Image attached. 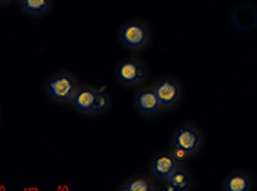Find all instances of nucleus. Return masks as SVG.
<instances>
[{
  "label": "nucleus",
  "mask_w": 257,
  "mask_h": 191,
  "mask_svg": "<svg viewBox=\"0 0 257 191\" xmlns=\"http://www.w3.org/2000/svg\"><path fill=\"white\" fill-rule=\"evenodd\" d=\"M47 92L56 102H68L73 100L77 86L73 76L68 74H57L47 82Z\"/></svg>",
  "instance_id": "1"
},
{
  "label": "nucleus",
  "mask_w": 257,
  "mask_h": 191,
  "mask_svg": "<svg viewBox=\"0 0 257 191\" xmlns=\"http://www.w3.org/2000/svg\"><path fill=\"white\" fill-rule=\"evenodd\" d=\"M119 40L128 48H141L148 42V30L138 22H131L121 28Z\"/></svg>",
  "instance_id": "2"
},
{
  "label": "nucleus",
  "mask_w": 257,
  "mask_h": 191,
  "mask_svg": "<svg viewBox=\"0 0 257 191\" xmlns=\"http://www.w3.org/2000/svg\"><path fill=\"white\" fill-rule=\"evenodd\" d=\"M116 80L124 85H137L142 82L147 76L145 66L140 64L138 61H125L116 66L115 71Z\"/></svg>",
  "instance_id": "3"
},
{
  "label": "nucleus",
  "mask_w": 257,
  "mask_h": 191,
  "mask_svg": "<svg viewBox=\"0 0 257 191\" xmlns=\"http://www.w3.org/2000/svg\"><path fill=\"white\" fill-rule=\"evenodd\" d=\"M200 143V134L198 133L196 129H193L191 126H179L175 130L174 139H172V144L178 146L181 149L186 150L189 153H195L196 149L199 148Z\"/></svg>",
  "instance_id": "4"
},
{
  "label": "nucleus",
  "mask_w": 257,
  "mask_h": 191,
  "mask_svg": "<svg viewBox=\"0 0 257 191\" xmlns=\"http://www.w3.org/2000/svg\"><path fill=\"white\" fill-rule=\"evenodd\" d=\"M154 91L157 94L158 100L162 106L174 105L175 102L179 100V95H181V90H179L178 84L171 78H165V80L159 81L157 86L154 88Z\"/></svg>",
  "instance_id": "5"
},
{
  "label": "nucleus",
  "mask_w": 257,
  "mask_h": 191,
  "mask_svg": "<svg viewBox=\"0 0 257 191\" xmlns=\"http://www.w3.org/2000/svg\"><path fill=\"white\" fill-rule=\"evenodd\" d=\"M178 164L179 163L175 160L171 153H161L154 158L151 164V172L158 178L168 180V177H171V174L178 168Z\"/></svg>",
  "instance_id": "6"
},
{
  "label": "nucleus",
  "mask_w": 257,
  "mask_h": 191,
  "mask_svg": "<svg viewBox=\"0 0 257 191\" xmlns=\"http://www.w3.org/2000/svg\"><path fill=\"white\" fill-rule=\"evenodd\" d=\"M232 20L237 28L243 32H251L257 24V12L251 6H237L233 12Z\"/></svg>",
  "instance_id": "7"
},
{
  "label": "nucleus",
  "mask_w": 257,
  "mask_h": 191,
  "mask_svg": "<svg viewBox=\"0 0 257 191\" xmlns=\"http://www.w3.org/2000/svg\"><path fill=\"white\" fill-rule=\"evenodd\" d=\"M135 106L144 115H152V114L158 112L162 105H161L154 90H142L141 92L137 94Z\"/></svg>",
  "instance_id": "8"
},
{
  "label": "nucleus",
  "mask_w": 257,
  "mask_h": 191,
  "mask_svg": "<svg viewBox=\"0 0 257 191\" xmlns=\"http://www.w3.org/2000/svg\"><path fill=\"white\" fill-rule=\"evenodd\" d=\"M95 94H97V91L92 90V88H88V86H84V88L77 90L73 100H71L74 108L78 109L80 112H84V114H91L92 104H94V100H95Z\"/></svg>",
  "instance_id": "9"
},
{
  "label": "nucleus",
  "mask_w": 257,
  "mask_h": 191,
  "mask_svg": "<svg viewBox=\"0 0 257 191\" xmlns=\"http://www.w3.org/2000/svg\"><path fill=\"white\" fill-rule=\"evenodd\" d=\"M189 188H191V177L185 170L176 168L171 174V177H168V188L166 190L188 191Z\"/></svg>",
  "instance_id": "10"
},
{
  "label": "nucleus",
  "mask_w": 257,
  "mask_h": 191,
  "mask_svg": "<svg viewBox=\"0 0 257 191\" xmlns=\"http://www.w3.org/2000/svg\"><path fill=\"white\" fill-rule=\"evenodd\" d=\"M224 190L226 191H249L250 180L244 174L236 173L229 176L224 182Z\"/></svg>",
  "instance_id": "11"
},
{
  "label": "nucleus",
  "mask_w": 257,
  "mask_h": 191,
  "mask_svg": "<svg viewBox=\"0 0 257 191\" xmlns=\"http://www.w3.org/2000/svg\"><path fill=\"white\" fill-rule=\"evenodd\" d=\"M20 6L26 13L33 14V16H40L49 10L50 0H20Z\"/></svg>",
  "instance_id": "12"
},
{
  "label": "nucleus",
  "mask_w": 257,
  "mask_h": 191,
  "mask_svg": "<svg viewBox=\"0 0 257 191\" xmlns=\"http://www.w3.org/2000/svg\"><path fill=\"white\" fill-rule=\"evenodd\" d=\"M124 191H152V184L142 177H137L130 180L128 183L125 184V187L122 188Z\"/></svg>",
  "instance_id": "13"
},
{
  "label": "nucleus",
  "mask_w": 257,
  "mask_h": 191,
  "mask_svg": "<svg viewBox=\"0 0 257 191\" xmlns=\"http://www.w3.org/2000/svg\"><path fill=\"white\" fill-rule=\"evenodd\" d=\"M109 106V100H108L107 94L102 91H97L95 94V100H94V104H92L91 114H102L105 112Z\"/></svg>",
  "instance_id": "14"
},
{
  "label": "nucleus",
  "mask_w": 257,
  "mask_h": 191,
  "mask_svg": "<svg viewBox=\"0 0 257 191\" xmlns=\"http://www.w3.org/2000/svg\"><path fill=\"white\" fill-rule=\"evenodd\" d=\"M171 154L174 156V158L178 162V163H185L188 158H191V153H189V152L181 149V148H178V146H174V144H172Z\"/></svg>",
  "instance_id": "15"
},
{
  "label": "nucleus",
  "mask_w": 257,
  "mask_h": 191,
  "mask_svg": "<svg viewBox=\"0 0 257 191\" xmlns=\"http://www.w3.org/2000/svg\"><path fill=\"white\" fill-rule=\"evenodd\" d=\"M0 2H2L3 4H6V3H9V2H12V0H0Z\"/></svg>",
  "instance_id": "16"
}]
</instances>
